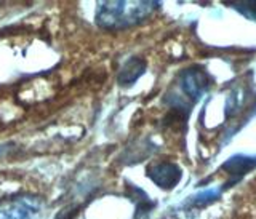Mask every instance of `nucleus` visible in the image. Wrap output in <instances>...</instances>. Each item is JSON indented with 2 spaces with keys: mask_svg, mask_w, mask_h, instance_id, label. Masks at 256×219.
I'll use <instances>...</instances> for the list:
<instances>
[{
  "mask_svg": "<svg viewBox=\"0 0 256 219\" xmlns=\"http://www.w3.org/2000/svg\"><path fill=\"white\" fill-rule=\"evenodd\" d=\"M160 6V2H101L96 10V24L102 29H128L138 26Z\"/></svg>",
  "mask_w": 256,
  "mask_h": 219,
  "instance_id": "obj_1",
  "label": "nucleus"
},
{
  "mask_svg": "<svg viewBox=\"0 0 256 219\" xmlns=\"http://www.w3.org/2000/svg\"><path fill=\"white\" fill-rule=\"evenodd\" d=\"M212 85V77L208 72L200 66H192L180 72L176 86L178 90L174 93H168L165 96V101L170 104L172 112H176L188 118L192 104H196L200 96H202L208 86Z\"/></svg>",
  "mask_w": 256,
  "mask_h": 219,
  "instance_id": "obj_2",
  "label": "nucleus"
},
{
  "mask_svg": "<svg viewBox=\"0 0 256 219\" xmlns=\"http://www.w3.org/2000/svg\"><path fill=\"white\" fill-rule=\"evenodd\" d=\"M148 176L160 189L170 190L176 188V184L181 181L182 172L176 164H172V162H160V164L152 165L148 170Z\"/></svg>",
  "mask_w": 256,
  "mask_h": 219,
  "instance_id": "obj_3",
  "label": "nucleus"
},
{
  "mask_svg": "<svg viewBox=\"0 0 256 219\" xmlns=\"http://www.w3.org/2000/svg\"><path fill=\"white\" fill-rule=\"evenodd\" d=\"M256 168V156H244V154H236L230 158H228L222 164L221 170H224L229 176V184H226V189L238 182L244 176L252 173Z\"/></svg>",
  "mask_w": 256,
  "mask_h": 219,
  "instance_id": "obj_4",
  "label": "nucleus"
},
{
  "mask_svg": "<svg viewBox=\"0 0 256 219\" xmlns=\"http://www.w3.org/2000/svg\"><path fill=\"white\" fill-rule=\"evenodd\" d=\"M144 72H146V61L142 58H138V56H133V58L128 60L122 69H120L117 80L120 86H132L136 80H138Z\"/></svg>",
  "mask_w": 256,
  "mask_h": 219,
  "instance_id": "obj_5",
  "label": "nucleus"
},
{
  "mask_svg": "<svg viewBox=\"0 0 256 219\" xmlns=\"http://www.w3.org/2000/svg\"><path fill=\"white\" fill-rule=\"evenodd\" d=\"M228 6L244 14L246 20L256 22V0H242V2H224Z\"/></svg>",
  "mask_w": 256,
  "mask_h": 219,
  "instance_id": "obj_6",
  "label": "nucleus"
},
{
  "mask_svg": "<svg viewBox=\"0 0 256 219\" xmlns=\"http://www.w3.org/2000/svg\"><path fill=\"white\" fill-rule=\"evenodd\" d=\"M220 196H221L220 189H208V190H204V192L197 194L194 198H190V204L194 205V206L202 208L205 205H210V204H213V202H216V200L220 198Z\"/></svg>",
  "mask_w": 256,
  "mask_h": 219,
  "instance_id": "obj_7",
  "label": "nucleus"
}]
</instances>
